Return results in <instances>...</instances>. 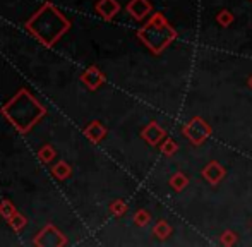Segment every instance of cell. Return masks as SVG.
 <instances>
[{
    "label": "cell",
    "mask_w": 252,
    "mask_h": 247,
    "mask_svg": "<svg viewBox=\"0 0 252 247\" xmlns=\"http://www.w3.org/2000/svg\"><path fill=\"white\" fill-rule=\"evenodd\" d=\"M26 28L34 38L41 41L45 47H52L63 33L70 28V23L52 5L45 3L33 17L26 23Z\"/></svg>",
    "instance_id": "cell-1"
},
{
    "label": "cell",
    "mask_w": 252,
    "mask_h": 247,
    "mask_svg": "<svg viewBox=\"0 0 252 247\" xmlns=\"http://www.w3.org/2000/svg\"><path fill=\"white\" fill-rule=\"evenodd\" d=\"M0 215L9 221L10 218L16 215V208H14V204L10 203V201H2V203H0Z\"/></svg>",
    "instance_id": "cell-8"
},
{
    "label": "cell",
    "mask_w": 252,
    "mask_h": 247,
    "mask_svg": "<svg viewBox=\"0 0 252 247\" xmlns=\"http://www.w3.org/2000/svg\"><path fill=\"white\" fill-rule=\"evenodd\" d=\"M38 156H40L41 161H45V163H50L53 158H55V150H53L50 144H45V146L38 151Z\"/></svg>",
    "instance_id": "cell-9"
},
{
    "label": "cell",
    "mask_w": 252,
    "mask_h": 247,
    "mask_svg": "<svg viewBox=\"0 0 252 247\" xmlns=\"http://www.w3.org/2000/svg\"><path fill=\"white\" fill-rule=\"evenodd\" d=\"M81 79H83L84 84H88V88H90V90H96V88L103 83V76H101V72L96 69V67H91V69H88L86 72L81 76Z\"/></svg>",
    "instance_id": "cell-4"
},
{
    "label": "cell",
    "mask_w": 252,
    "mask_h": 247,
    "mask_svg": "<svg viewBox=\"0 0 252 247\" xmlns=\"http://www.w3.org/2000/svg\"><path fill=\"white\" fill-rule=\"evenodd\" d=\"M112 210L115 211V213H122V211H124V206H122V204H113Z\"/></svg>",
    "instance_id": "cell-11"
},
{
    "label": "cell",
    "mask_w": 252,
    "mask_h": 247,
    "mask_svg": "<svg viewBox=\"0 0 252 247\" xmlns=\"http://www.w3.org/2000/svg\"><path fill=\"white\" fill-rule=\"evenodd\" d=\"M84 134H86L88 139H91L93 143H98V141L105 136V129L101 127L100 122H93L84 129Z\"/></svg>",
    "instance_id": "cell-6"
},
{
    "label": "cell",
    "mask_w": 252,
    "mask_h": 247,
    "mask_svg": "<svg viewBox=\"0 0 252 247\" xmlns=\"http://www.w3.org/2000/svg\"><path fill=\"white\" fill-rule=\"evenodd\" d=\"M52 174L55 175L59 181H65V179L70 177V174H72V170H70V167L65 163V161H60V163H57L55 167L52 168Z\"/></svg>",
    "instance_id": "cell-7"
},
{
    "label": "cell",
    "mask_w": 252,
    "mask_h": 247,
    "mask_svg": "<svg viewBox=\"0 0 252 247\" xmlns=\"http://www.w3.org/2000/svg\"><path fill=\"white\" fill-rule=\"evenodd\" d=\"M9 225H10V227H12L16 232H19L21 228H24V227H26V218H24L23 215L16 213V215H14V216L9 220Z\"/></svg>",
    "instance_id": "cell-10"
},
{
    "label": "cell",
    "mask_w": 252,
    "mask_h": 247,
    "mask_svg": "<svg viewBox=\"0 0 252 247\" xmlns=\"http://www.w3.org/2000/svg\"><path fill=\"white\" fill-rule=\"evenodd\" d=\"M2 114L19 132H30L33 125L45 117L47 110L41 107L36 100L30 94V91L21 90L5 107L2 108Z\"/></svg>",
    "instance_id": "cell-2"
},
{
    "label": "cell",
    "mask_w": 252,
    "mask_h": 247,
    "mask_svg": "<svg viewBox=\"0 0 252 247\" xmlns=\"http://www.w3.org/2000/svg\"><path fill=\"white\" fill-rule=\"evenodd\" d=\"M96 10L105 17V19H112L113 14L119 10V5H117L115 0H101V2L96 5Z\"/></svg>",
    "instance_id": "cell-5"
},
{
    "label": "cell",
    "mask_w": 252,
    "mask_h": 247,
    "mask_svg": "<svg viewBox=\"0 0 252 247\" xmlns=\"http://www.w3.org/2000/svg\"><path fill=\"white\" fill-rule=\"evenodd\" d=\"M34 246H43V247L67 246V239L63 237L53 225H47V227L38 234V237L34 239Z\"/></svg>",
    "instance_id": "cell-3"
}]
</instances>
